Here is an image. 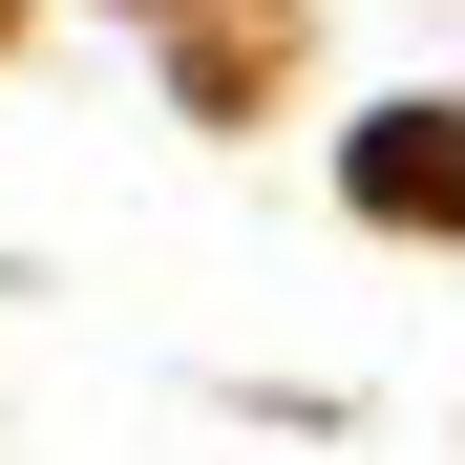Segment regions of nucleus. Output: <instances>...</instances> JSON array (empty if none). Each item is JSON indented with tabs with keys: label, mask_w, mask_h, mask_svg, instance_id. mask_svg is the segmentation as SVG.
<instances>
[{
	"label": "nucleus",
	"mask_w": 465,
	"mask_h": 465,
	"mask_svg": "<svg viewBox=\"0 0 465 465\" xmlns=\"http://www.w3.org/2000/svg\"><path fill=\"white\" fill-rule=\"evenodd\" d=\"M360 191H381V212H465V148L402 106V127H360Z\"/></svg>",
	"instance_id": "f257e3e1"
}]
</instances>
